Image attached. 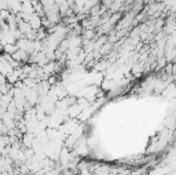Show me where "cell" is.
<instances>
[{"label":"cell","instance_id":"1","mask_svg":"<svg viewBox=\"0 0 176 175\" xmlns=\"http://www.w3.org/2000/svg\"><path fill=\"white\" fill-rule=\"evenodd\" d=\"M12 58L18 62H26L29 59V55L22 49H17L14 54L12 55Z\"/></svg>","mask_w":176,"mask_h":175},{"label":"cell","instance_id":"2","mask_svg":"<svg viewBox=\"0 0 176 175\" xmlns=\"http://www.w3.org/2000/svg\"><path fill=\"white\" fill-rule=\"evenodd\" d=\"M17 49H18V47L16 45H8V43H6L5 45H3V51H4V53H6L8 55H12Z\"/></svg>","mask_w":176,"mask_h":175},{"label":"cell","instance_id":"3","mask_svg":"<svg viewBox=\"0 0 176 175\" xmlns=\"http://www.w3.org/2000/svg\"><path fill=\"white\" fill-rule=\"evenodd\" d=\"M6 84V76L4 74L0 73V84Z\"/></svg>","mask_w":176,"mask_h":175},{"label":"cell","instance_id":"4","mask_svg":"<svg viewBox=\"0 0 176 175\" xmlns=\"http://www.w3.org/2000/svg\"><path fill=\"white\" fill-rule=\"evenodd\" d=\"M55 82H56V77H55V76H51V77H49V84H54Z\"/></svg>","mask_w":176,"mask_h":175},{"label":"cell","instance_id":"5","mask_svg":"<svg viewBox=\"0 0 176 175\" xmlns=\"http://www.w3.org/2000/svg\"><path fill=\"white\" fill-rule=\"evenodd\" d=\"M78 103H88V101H85V100H78ZM81 107H83V106H85V104H81V105H79ZM86 106H88V104H86Z\"/></svg>","mask_w":176,"mask_h":175},{"label":"cell","instance_id":"6","mask_svg":"<svg viewBox=\"0 0 176 175\" xmlns=\"http://www.w3.org/2000/svg\"><path fill=\"white\" fill-rule=\"evenodd\" d=\"M0 30H1V20H0Z\"/></svg>","mask_w":176,"mask_h":175},{"label":"cell","instance_id":"7","mask_svg":"<svg viewBox=\"0 0 176 175\" xmlns=\"http://www.w3.org/2000/svg\"><path fill=\"white\" fill-rule=\"evenodd\" d=\"M92 175H98V174H96V173H94V174H92Z\"/></svg>","mask_w":176,"mask_h":175}]
</instances>
